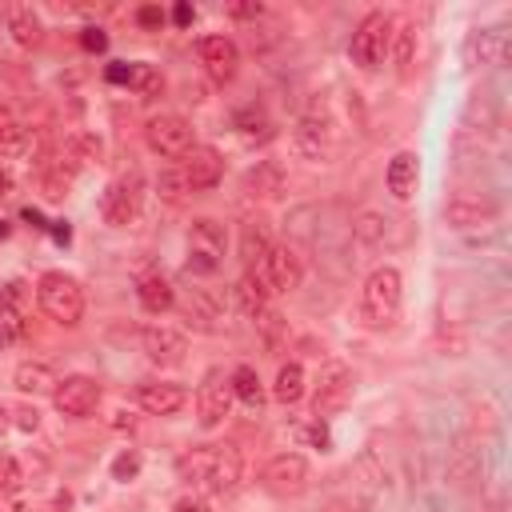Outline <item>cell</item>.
<instances>
[{
	"mask_svg": "<svg viewBox=\"0 0 512 512\" xmlns=\"http://www.w3.org/2000/svg\"><path fill=\"white\" fill-rule=\"evenodd\" d=\"M136 404L148 412V416H176L184 404H188V392L184 384L176 380H144L136 388Z\"/></svg>",
	"mask_w": 512,
	"mask_h": 512,
	"instance_id": "18",
	"label": "cell"
},
{
	"mask_svg": "<svg viewBox=\"0 0 512 512\" xmlns=\"http://www.w3.org/2000/svg\"><path fill=\"white\" fill-rule=\"evenodd\" d=\"M156 188H160V196H164L168 204H180V200H184V192H188V184H184V176H180V168H176V172H160V180H156Z\"/></svg>",
	"mask_w": 512,
	"mask_h": 512,
	"instance_id": "37",
	"label": "cell"
},
{
	"mask_svg": "<svg viewBox=\"0 0 512 512\" xmlns=\"http://www.w3.org/2000/svg\"><path fill=\"white\" fill-rule=\"evenodd\" d=\"M140 348H144V356H148L152 364L176 368V364H184L188 336H184L180 328H172V324H148V328L140 332Z\"/></svg>",
	"mask_w": 512,
	"mask_h": 512,
	"instance_id": "15",
	"label": "cell"
},
{
	"mask_svg": "<svg viewBox=\"0 0 512 512\" xmlns=\"http://www.w3.org/2000/svg\"><path fill=\"white\" fill-rule=\"evenodd\" d=\"M0 236H8V224H4V220H0Z\"/></svg>",
	"mask_w": 512,
	"mask_h": 512,
	"instance_id": "47",
	"label": "cell"
},
{
	"mask_svg": "<svg viewBox=\"0 0 512 512\" xmlns=\"http://www.w3.org/2000/svg\"><path fill=\"white\" fill-rule=\"evenodd\" d=\"M60 156H68V168L76 172V168H84V164H100L104 144H100V136H92V132H72V136H64V152H60Z\"/></svg>",
	"mask_w": 512,
	"mask_h": 512,
	"instance_id": "28",
	"label": "cell"
},
{
	"mask_svg": "<svg viewBox=\"0 0 512 512\" xmlns=\"http://www.w3.org/2000/svg\"><path fill=\"white\" fill-rule=\"evenodd\" d=\"M128 88L136 96H156L164 88V76L152 64H128Z\"/></svg>",
	"mask_w": 512,
	"mask_h": 512,
	"instance_id": "34",
	"label": "cell"
},
{
	"mask_svg": "<svg viewBox=\"0 0 512 512\" xmlns=\"http://www.w3.org/2000/svg\"><path fill=\"white\" fill-rule=\"evenodd\" d=\"M272 244H276L272 240V224L264 216H244L240 220V260L248 268H260V260L268 256Z\"/></svg>",
	"mask_w": 512,
	"mask_h": 512,
	"instance_id": "20",
	"label": "cell"
},
{
	"mask_svg": "<svg viewBox=\"0 0 512 512\" xmlns=\"http://www.w3.org/2000/svg\"><path fill=\"white\" fill-rule=\"evenodd\" d=\"M264 488L272 496H300L308 488V460L300 452H276L268 464H264Z\"/></svg>",
	"mask_w": 512,
	"mask_h": 512,
	"instance_id": "11",
	"label": "cell"
},
{
	"mask_svg": "<svg viewBox=\"0 0 512 512\" xmlns=\"http://www.w3.org/2000/svg\"><path fill=\"white\" fill-rule=\"evenodd\" d=\"M8 32H12L16 44L32 48V44H40L44 24H40V16H36L28 4H12V8H8Z\"/></svg>",
	"mask_w": 512,
	"mask_h": 512,
	"instance_id": "29",
	"label": "cell"
},
{
	"mask_svg": "<svg viewBox=\"0 0 512 512\" xmlns=\"http://www.w3.org/2000/svg\"><path fill=\"white\" fill-rule=\"evenodd\" d=\"M140 204H144V180H140V172H124V176H116V180L104 188V196H100V216H104L108 224L124 228V224H132V220L140 216Z\"/></svg>",
	"mask_w": 512,
	"mask_h": 512,
	"instance_id": "7",
	"label": "cell"
},
{
	"mask_svg": "<svg viewBox=\"0 0 512 512\" xmlns=\"http://www.w3.org/2000/svg\"><path fill=\"white\" fill-rule=\"evenodd\" d=\"M176 472L196 492L224 496V492H236V484L244 476V460H240V452L232 444H196V448L180 452Z\"/></svg>",
	"mask_w": 512,
	"mask_h": 512,
	"instance_id": "1",
	"label": "cell"
},
{
	"mask_svg": "<svg viewBox=\"0 0 512 512\" xmlns=\"http://www.w3.org/2000/svg\"><path fill=\"white\" fill-rule=\"evenodd\" d=\"M180 176H184L188 192H208V188L220 184V176H224V160H220L216 148H208V144H192V148L184 152V160H180Z\"/></svg>",
	"mask_w": 512,
	"mask_h": 512,
	"instance_id": "17",
	"label": "cell"
},
{
	"mask_svg": "<svg viewBox=\"0 0 512 512\" xmlns=\"http://www.w3.org/2000/svg\"><path fill=\"white\" fill-rule=\"evenodd\" d=\"M16 428L36 432V428H40V412H36V408H28V404H20V408H16Z\"/></svg>",
	"mask_w": 512,
	"mask_h": 512,
	"instance_id": "41",
	"label": "cell"
},
{
	"mask_svg": "<svg viewBox=\"0 0 512 512\" xmlns=\"http://www.w3.org/2000/svg\"><path fill=\"white\" fill-rule=\"evenodd\" d=\"M108 80H112V84H128V64H112V68H108Z\"/></svg>",
	"mask_w": 512,
	"mask_h": 512,
	"instance_id": "44",
	"label": "cell"
},
{
	"mask_svg": "<svg viewBox=\"0 0 512 512\" xmlns=\"http://www.w3.org/2000/svg\"><path fill=\"white\" fill-rule=\"evenodd\" d=\"M100 396H104V388H100L92 376H84V372H72V376H64V380H56V388H52V404H56V412L68 416V420L92 416L96 404H100Z\"/></svg>",
	"mask_w": 512,
	"mask_h": 512,
	"instance_id": "9",
	"label": "cell"
},
{
	"mask_svg": "<svg viewBox=\"0 0 512 512\" xmlns=\"http://www.w3.org/2000/svg\"><path fill=\"white\" fill-rule=\"evenodd\" d=\"M240 188H244V196H252V200H276V196H284V188H288L284 164H280V160H256V164L244 172Z\"/></svg>",
	"mask_w": 512,
	"mask_h": 512,
	"instance_id": "19",
	"label": "cell"
},
{
	"mask_svg": "<svg viewBox=\"0 0 512 512\" xmlns=\"http://www.w3.org/2000/svg\"><path fill=\"white\" fill-rule=\"evenodd\" d=\"M256 272L264 276V284H268L272 292H292V288H300V280H304V256H300L292 244H272Z\"/></svg>",
	"mask_w": 512,
	"mask_h": 512,
	"instance_id": "13",
	"label": "cell"
},
{
	"mask_svg": "<svg viewBox=\"0 0 512 512\" xmlns=\"http://www.w3.org/2000/svg\"><path fill=\"white\" fill-rule=\"evenodd\" d=\"M28 140H32L28 124H24L12 108L0 104V160H16V156H24V152H28Z\"/></svg>",
	"mask_w": 512,
	"mask_h": 512,
	"instance_id": "25",
	"label": "cell"
},
{
	"mask_svg": "<svg viewBox=\"0 0 512 512\" xmlns=\"http://www.w3.org/2000/svg\"><path fill=\"white\" fill-rule=\"evenodd\" d=\"M192 16H196V12H192L188 4H176V12H172V20H176V24H188Z\"/></svg>",
	"mask_w": 512,
	"mask_h": 512,
	"instance_id": "46",
	"label": "cell"
},
{
	"mask_svg": "<svg viewBox=\"0 0 512 512\" xmlns=\"http://www.w3.org/2000/svg\"><path fill=\"white\" fill-rule=\"evenodd\" d=\"M108 44V36L100 32V28H84V48H92V52H100Z\"/></svg>",
	"mask_w": 512,
	"mask_h": 512,
	"instance_id": "42",
	"label": "cell"
},
{
	"mask_svg": "<svg viewBox=\"0 0 512 512\" xmlns=\"http://www.w3.org/2000/svg\"><path fill=\"white\" fill-rule=\"evenodd\" d=\"M352 388H356L352 368L344 360H328L320 368V376H316V388H312V412H316V420H328V416L344 412L348 400H352Z\"/></svg>",
	"mask_w": 512,
	"mask_h": 512,
	"instance_id": "5",
	"label": "cell"
},
{
	"mask_svg": "<svg viewBox=\"0 0 512 512\" xmlns=\"http://www.w3.org/2000/svg\"><path fill=\"white\" fill-rule=\"evenodd\" d=\"M4 188H8V180H4V176H0V196H4Z\"/></svg>",
	"mask_w": 512,
	"mask_h": 512,
	"instance_id": "48",
	"label": "cell"
},
{
	"mask_svg": "<svg viewBox=\"0 0 512 512\" xmlns=\"http://www.w3.org/2000/svg\"><path fill=\"white\" fill-rule=\"evenodd\" d=\"M180 312H184V320H188V324H196V328H204V332H216L220 300H216L208 288H192V292H188V300L180 304Z\"/></svg>",
	"mask_w": 512,
	"mask_h": 512,
	"instance_id": "27",
	"label": "cell"
},
{
	"mask_svg": "<svg viewBox=\"0 0 512 512\" xmlns=\"http://www.w3.org/2000/svg\"><path fill=\"white\" fill-rule=\"evenodd\" d=\"M220 260H224V228L212 216L192 220V228H188V272L208 276V272L220 268Z\"/></svg>",
	"mask_w": 512,
	"mask_h": 512,
	"instance_id": "8",
	"label": "cell"
},
{
	"mask_svg": "<svg viewBox=\"0 0 512 512\" xmlns=\"http://www.w3.org/2000/svg\"><path fill=\"white\" fill-rule=\"evenodd\" d=\"M20 336H24V320H20V312H16L12 304H0V352L12 348Z\"/></svg>",
	"mask_w": 512,
	"mask_h": 512,
	"instance_id": "35",
	"label": "cell"
},
{
	"mask_svg": "<svg viewBox=\"0 0 512 512\" xmlns=\"http://www.w3.org/2000/svg\"><path fill=\"white\" fill-rule=\"evenodd\" d=\"M136 20H140V24H160V8H140Z\"/></svg>",
	"mask_w": 512,
	"mask_h": 512,
	"instance_id": "45",
	"label": "cell"
},
{
	"mask_svg": "<svg viewBox=\"0 0 512 512\" xmlns=\"http://www.w3.org/2000/svg\"><path fill=\"white\" fill-rule=\"evenodd\" d=\"M56 368L48 364V360H20L16 364V372H12V384H16V392H24V396H52V388H56Z\"/></svg>",
	"mask_w": 512,
	"mask_h": 512,
	"instance_id": "22",
	"label": "cell"
},
{
	"mask_svg": "<svg viewBox=\"0 0 512 512\" xmlns=\"http://www.w3.org/2000/svg\"><path fill=\"white\" fill-rule=\"evenodd\" d=\"M228 380H232V396H236L240 404H248V408H264V380H260V372H256L252 364L232 368Z\"/></svg>",
	"mask_w": 512,
	"mask_h": 512,
	"instance_id": "30",
	"label": "cell"
},
{
	"mask_svg": "<svg viewBox=\"0 0 512 512\" xmlns=\"http://www.w3.org/2000/svg\"><path fill=\"white\" fill-rule=\"evenodd\" d=\"M196 60L208 72V80H216V84H228L240 72V48H236L232 36H200L196 40Z\"/></svg>",
	"mask_w": 512,
	"mask_h": 512,
	"instance_id": "14",
	"label": "cell"
},
{
	"mask_svg": "<svg viewBox=\"0 0 512 512\" xmlns=\"http://www.w3.org/2000/svg\"><path fill=\"white\" fill-rule=\"evenodd\" d=\"M332 140H336L332 120L320 116V112L300 116L296 128H292V148H296L304 160H328V156H332Z\"/></svg>",
	"mask_w": 512,
	"mask_h": 512,
	"instance_id": "16",
	"label": "cell"
},
{
	"mask_svg": "<svg viewBox=\"0 0 512 512\" xmlns=\"http://www.w3.org/2000/svg\"><path fill=\"white\" fill-rule=\"evenodd\" d=\"M232 296H236V308L244 312V316H264L268 312V296H272V288L264 284V276L256 272V268H244V276L236 280V288H232Z\"/></svg>",
	"mask_w": 512,
	"mask_h": 512,
	"instance_id": "21",
	"label": "cell"
},
{
	"mask_svg": "<svg viewBox=\"0 0 512 512\" xmlns=\"http://www.w3.org/2000/svg\"><path fill=\"white\" fill-rule=\"evenodd\" d=\"M400 300H404V284H400V272L392 264H380L368 272L364 288H360V320L368 328H384L396 320L400 312Z\"/></svg>",
	"mask_w": 512,
	"mask_h": 512,
	"instance_id": "2",
	"label": "cell"
},
{
	"mask_svg": "<svg viewBox=\"0 0 512 512\" xmlns=\"http://www.w3.org/2000/svg\"><path fill=\"white\" fill-rule=\"evenodd\" d=\"M304 396V368L300 364H280L276 380H272V400L276 404H296Z\"/></svg>",
	"mask_w": 512,
	"mask_h": 512,
	"instance_id": "32",
	"label": "cell"
},
{
	"mask_svg": "<svg viewBox=\"0 0 512 512\" xmlns=\"http://www.w3.org/2000/svg\"><path fill=\"white\" fill-rule=\"evenodd\" d=\"M20 484H24V468H20V460L8 456V452H0V496L20 492Z\"/></svg>",
	"mask_w": 512,
	"mask_h": 512,
	"instance_id": "36",
	"label": "cell"
},
{
	"mask_svg": "<svg viewBox=\"0 0 512 512\" xmlns=\"http://www.w3.org/2000/svg\"><path fill=\"white\" fill-rule=\"evenodd\" d=\"M316 512H368V496H332Z\"/></svg>",
	"mask_w": 512,
	"mask_h": 512,
	"instance_id": "39",
	"label": "cell"
},
{
	"mask_svg": "<svg viewBox=\"0 0 512 512\" xmlns=\"http://www.w3.org/2000/svg\"><path fill=\"white\" fill-rule=\"evenodd\" d=\"M392 28H396V20H392L388 12H380V8L364 12L360 24L352 28V40H348V56H352V64L364 68V72H376V68L388 60Z\"/></svg>",
	"mask_w": 512,
	"mask_h": 512,
	"instance_id": "4",
	"label": "cell"
},
{
	"mask_svg": "<svg viewBox=\"0 0 512 512\" xmlns=\"http://www.w3.org/2000/svg\"><path fill=\"white\" fill-rule=\"evenodd\" d=\"M136 300H140V308H144V312L160 316V312L176 308V288H172V280H168V276L148 272V276H140V280H136Z\"/></svg>",
	"mask_w": 512,
	"mask_h": 512,
	"instance_id": "23",
	"label": "cell"
},
{
	"mask_svg": "<svg viewBox=\"0 0 512 512\" xmlns=\"http://www.w3.org/2000/svg\"><path fill=\"white\" fill-rule=\"evenodd\" d=\"M232 380L224 376V368H208L200 388H196V420L200 428H216L224 424V416L232 412Z\"/></svg>",
	"mask_w": 512,
	"mask_h": 512,
	"instance_id": "10",
	"label": "cell"
},
{
	"mask_svg": "<svg viewBox=\"0 0 512 512\" xmlns=\"http://www.w3.org/2000/svg\"><path fill=\"white\" fill-rule=\"evenodd\" d=\"M144 140H148V148H152L156 156H164V160H184V152L196 144V140H192V124H188L180 112H160V116H152V120L144 124Z\"/></svg>",
	"mask_w": 512,
	"mask_h": 512,
	"instance_id": "6",
	"label": "cell"
},
{
	"mask_svg": "<svg viewBox=\"0 0 512 512\" xmlns=\"http://www.w3.org/2000/svg\"><path fill=\"white\" fill-rule=\"evenodd\" d=\"M416 180H420V160H416V152H396V156L388 160V192H392L396 200H408V196L416 192Z\"/></svg>",
	"mask_w": 512,
	"mask_h": 512,
	"instance_id": "24",
	"label": "cell"
},
{
	"mask_svg": "<svg viewBox=\"0 0 512 512\" xmlns=\"http://www.w3.org/2000/svg\"><path fill=\"white\" fill-rule=\"evenodd\" d=\"M388 60H392V68H396L400 76H408V72H412V60H416V28H412V24L392 28V40H388Z\"/></svg>",
	"mask_w": 512,
	"mask_h": 512,
	"instance_id": "31",
	"label": "cell"
},
{
	"mask_svg": "<svg viewBox=\"0 0 512 512\" xmlns=\"http://www.w3.org/2000/svg\"><path fill=\"white\" fill-rule=\"evenodd\" d=\"M140 452L136 448H128V452H120L116 460H112V480H136L140 476Z\"/></svg>",
	"mask_w": 512,
	"mask_h": 512,
	"instance_id": "38",
	"label": "cell"
},
{
	"mask_svg": "<svg viewBox=\"0 0 512 512\" xmlns=\"http://www.w3.org/2000/svg\"><path fill=\"white\" fill-rule=\"evenodd\" d=\"M384 232H388V220H384L380 212H372V208L352 220V236H356V244H364V248L384 244Z\"/></svg>",
	"mask_w": 512,
	"mask_h": 512,
	"instance_id": "33",
	"label": "cell"
},
{
	"mask_svg": "<svg viewBox=\"0 0 512 512\" xmlns=\"http://www.w3.org/2000/svg\"><path fill=\"white\" fill-rule=\"evenodd\" d=\"M232 16H264V4H232Z\"/></svg>",
	"mask_w": 512,
	"mask_h": 512,
	"instance_id": "43",
	"label": "cell"
},
{
	"mask_svg": "<svg viewBox=\"0 0 512 512\" xmlns=\"http://www.w3.org/2000/svg\"><path fill=\"white\" fill-rule=\"evenodd\" d=\"M36 300H40L44 316L64 328H76L84 320V288L68 272H44L36 280Z\"/></svg>",
	"mask_w": 512,
	"mask_h": 512,
	"instance_id": "3",
	"label": "cell"
},
{
	"mask_svg": "<svg viewBox=\"0 0 512 512\" xmlns=\"http://www.w3.org/2000/svg\"><path fill=\"white\" fill-rule=\"evenodd\" d=\"M508 56V32L504 28H480L468 40V60L472 64H500Z\"/></svg>",
	"mask_w": 512,
	"mask_h": 512,
	"instance_id": "26",
	"label": "cell"
},
{
	"mask_svg": "<svg viewBox=\"0 0 512 512\" xmlns=\"http://www.w3.org/2000/svg\"><path fill=\"white\" fill-rule=\"evenodd\" d=\"M172 512H212V504H208L204 492H184V496L172 500Z\"/></svg>",
	"mask_w": 512,
	"mask_h": 512,
	"instance_id": "40",
	"label": "cell"
},
{
	"mask_svg": "<svg viewBox=\"0 0 512 512\" xmlns=\"http://www.w3.org/2000/svg\"><path fill=\"white\" fill-rule=\"evenodd\" d=\"M496 200L488 196V192H452L448 196V204H444V220L452 224V228H460V232H468V228H484V224H492L496 220Z\"/></svg>",
	"mask_w": 512,
	"mask_h": 512,
	"instance_id": "12",
	"label": "cell"
}]
</instances>
